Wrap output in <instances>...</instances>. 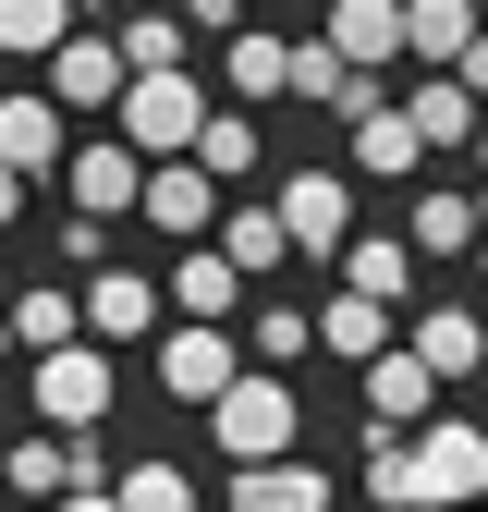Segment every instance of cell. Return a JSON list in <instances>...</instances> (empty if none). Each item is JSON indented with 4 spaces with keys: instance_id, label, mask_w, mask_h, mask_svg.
I'll return each instance as SVG.
<instances>
[{
    "instance_id": "1",
    "label": "cell",
    "mask_w": 488,
    "mask_h": 512,
    "mask_svg": "<svg viewBox=\"0 0 488 512\" xmlns=\"http://www.w3.org/2000/svg\"><path fill=\"white\" fill-rule=\"evenodd\" d=\"M476 488H488V439H476V415L366 427V500H379V512H464Z\"/></svg>"
},
{
    "instance_id": "2",
    "label": "cell",
    "mask_w": 488,
    "mask_h": 512,
    "mask_svg": "<svg viewBox=\"0 0 488 512\" xmlns=\"http://www.w3.org/2000/svg\"><path fill=\"white\" fill-rule=\"evenodd\" d=\"M196 415H208V452H232V464H281L293 439H305V403H293L281 366H232Z\"/></svg>"
},
{
    "instance_id": "3",
    "label": "cell",
    "mask_w": 488,
    "mask_h": 512,
    "mask_svg": "<svg viewBox=\"0 0 488 512\" xmlns=\"http://www.w3.org/2000/svg\"><path fill=\"white\" fill-rule=\"evenodd\" d=\"M110 122H122V147H135V159H183V135L208 122V86H196V61H171V74H122Z\"/></svg>"
},
{
    "instance_id": "4",
    "label": "cell",
    "mask_w": 488,
    "mask_h": 512,
    "mask_svg": "<svg viewBox=\"0 0 488 512\" xmlns=\"http://www.w3.org/2000/svg\"><path fill=\"white\" fill-rule=\"evenodd\" d=\"M37 427H110V403H122V366H110V342H61V354H37Z\"/></svg>"
},
{
    "instance_id": "5",
    "label": "cell",
    "mask_w": 488,
    "mask_h": 512,
    "mask_svg": "<svg viewBox=\"0 0 488 512\" xmlns=\"http://www.w3.org/2000/svg\"><path fill=\"white\" fill-rule=\"evenodd\" d=\"M281 98L330 110V122H366V110H379V74H354L330 37H281Z\"/></svg>"
},
{
    "instance_id": "6",
    "label": "cell",
    "mask_w": 488,
    "mask_h": 512,
    "mask_svg": "<svg viewBox=\"0 0 488 512\" xmlns=\"http://www.w3.org/2000/svg\"><path fill=\"white\" fill-rule=\"evenodd\" d=\"M135 183H147V159L122 135H74L61 147V196H74L86 220H135Z\"/></svg>"
},
{
    "instance_id": "7",
    "label": "cell",
    "mask_w": 488,
    "mask_h": 512,
    "mask_svg": "<svg viewBox=\"0 0 488 512\" xmlns=\"http://www.w3.org/2000/svg\"><path fill=\"white\" fill-rule=\"evenodd\" d=\"M37 61H49V86H37V98H49L61 122H86V110H110V98H122V49H110V37H86V25H74V37H49Z\"/></svg>"
},
{
    "instance_id": "8",
    "label": "cell",
    "mask_w": 488,
    "mask_h": 512,
    "mask_svg": "<svg viewBox=\"0 0 488 512\" xmlns=\"http://www.w3.org/2000/svg\"><path fill=\"white\" fill-rule=\"evenodd\" d=\"M232 366H244L232 330H208V317H159V391H171V403H208Z\"/></svg>"
},
{
    "instance_id": "9",
    "label": "cell",
    "mask_w": 488,
    "mask_h": 512,
    "mask_svg": "<svg viewBox=\"0 0 488 512\" xmlns=\"http://www.w3.org/2000/svg\"><path fill=\"white\" fill-rule=\"evenodd\" d=\"M135 220H147V232H171V244H208V220H220V183H208L196 159H147V183H135Z\"/></svg>"
},
{
    "instance_id": "10",
    "label": "cell",
    "mask_w": 488,
    "mask_h": 512,
    "mask_svg": "<svg viewBox=\"0 0 488 512\" xmlns=\"http://www.w3.org/2000/svg\"><path fill=\"white\" fill-rule=\"evenodd\" d=\"M269 220H281L293 256H330V244L354 232V183H342V171H293L281 196H269Z\"/></svg>"
},
{
    "instance_id": "11",
    "label": "cell",
    "mask_w": 488,
    "mask_h": 512,
    "mask_svg": "<svg viewBox=\"0 0 488 512\" xmlns=\"http://www.w3.org/2000/svg\"><path fill=\"white\" fill-rule=\"evenodd\" d=\"M403 61H427V74H488V49H476V0H403Z\"/></svg>"
},
{
    "instance_id": "12",
    "label": "cell",
    "mask_w": 488,
    "mask_h": 512,
    "mask_svg": "<svg viewBox=\"0 0 488 512\" xmlns=\"http://www.w3.org/2000/svg\"><path fill=\"white\" fill-rule=\"evenodd\" d=\"M391 110L427 159H476V86L464 74H415V98H391Z\"/></svg>"
},
{
    "instance_id": "13",
    "label": "cell",
    "mask_w": 488,
    "mask_h": 512,
    "mask_svg": "<svg viewBox=\"0 0 488 512\" xmlns=\"http://www.w3.org/2000/svg\"><path fill=\"white\" fill-rule=\"evenodd\" d=\"M61 147H74V122H61L37 86L0 98V171H13V183H49V171H61Z\"/></svg>"
},
{
    "instance_id": "14",
    "label": "cell",
    "mask_w": 488,
    "mask_h": 512,
    "mask_svg": "<svg viewBox=\"0 0 488 512\" xmlns=\"http://www.w3.org/2000/svg\"><path fill=\"white\" fill-rule=\"evenodd\" d=\"M74 317H86V342H147L159 330V281L147 269H86Z\"/></svg>"
},
{
    "instance_id": "15",
    "label": "cell",
    "mask_w": 488,
    "mask_h": 512,
    "mask_svg": "<svg viewBox=\"0 0 488 512\" xmlns=\"http://www.w3.org/2000/svg\"><path fill=\"white\" fill-rule=\"evenodd\" d=\"M330 269H342V293H366V305L403 317V293H415V244H403V232H342Z\"/></svg>"
},
{
    "instance_id": "16",
    "label": "cell",
    "mask_w": 488,
    "mask_h": 512,
    "mask_svg": "<svg viewBox=\"0 0 488 512\" xmlns=\"http://www.w3.org/2000/svg\"><path fill=\"white\" fill-rule=\"evenodd\" d=\"M403 354H415L427 378H440V391H464V378L488 366V330H476V305H427L415 330H403Z\"/></svg>"
},
{
    "instance_id": "17",
    "label": "cell",
    "mask_w": 488,
    "mask_h": 512,
    "mask_svg": "<svg viewBox=\"0 0 488 512\" xmlns=\"http://www.w3.org/2000/svg\"><path fill=\"white\" fill-rule=\"evenodd\" d=\"M427 415H440V378H427L403 354V330H391V354H366V427H427Z\"/></svg>"
},
{
    "instance_id": "18",
    "label": "cell",
    "mask_w": 488,
    "mask_h": 512,
    "mask_svg": "<svg viewBox=\"0 0 488 512\" xmlns=\"http://www.w3.org/2000/svg\"><path fill=\"white\" fill-rule=\"evenodd\" d=\"M232 305H244L232 256H220V244H183V256H171V281H159V317H208V330H220Z\"/></svg>"
},
{
    "instance_id": "19",
    "label": "cell",
    "mask_w": 488,
    "mask_h": 512,
    "mask_svg": "<svg viewBox=\"0 0 488 512\" xmlns=\"http://www.w3.org/2000/svg\"><path fill=\"white\" fill-rule=\"evenodd\" d=\"M0 330H13L25 354H61V342H86V317H74L61 281H13V293H0Z\"/></svg>"
},
{
    "instance_id": "20",
    "label": "cell",
    "mask_w": 488,
    "mask_h": 512,
    "mask_svg": "<svg viewBox=\"0 0 488 512\" xmlns=\"http://www.w3.org/2000/svg\"><path fill=\"white\" fill-rule=\"evenodd\" d=\"M391 330H403V317H391V305H366V293H330L318 317H305V342H318V354H342V366L391 354Z\"/></svg>"
},
{
    "instance_id": "21",
    "label": "cell",
    "mask_w": 488,
    "mask_h": 512,
    "mask_svg": "<svg viewBox=\"0 0 488 512\" xmlns=\"http://www.w3.org/2000/svg\"><path fill=\"white\" fill-rule=\"evenodd\" d=\"M232 512H330V476L318 464H232Z\"/></svg>"
},
{
    "instance_id": "22",
    "label": "cell",
    "mask_w": 488,
    "mask_h": 512,
    "mask_svg": "<svg viewBox=\"0 0 488 512\" xmlns=\"http://www.w3.org/2000/svg\"><path fill=\"white\" fill-rule=\"evenodd\" d=\"M330 49L354 61V74L403 61V0H330Z\"/></svg>"
},
{
    "instance_id": "23",
    "label": "cell",
    "mask_w": 488,
    "mask_h": 512,
    "mask_svg": "<svg viewBox=\"0 0 488 512\" xmlns=\"http://www.w3.org/2000/svg\"><path fill=\"white\" fill-rule=\"evenodd\" d=\"M183 159H196L208 183H244V171H257L269 147H257V122H244V110H220V98H208V122L183 135Z\"/></svg>"
},
{
    "instance_id": "24",
    "label": "cell",
    "mask_w": 488,
    "mask_h": 512,
    "mask_svg": "<svg viewBox=\"0 0 488 512\" xmlns=\"http://www.w3.org/2000/svg\"><path fill=\"white\" fill-rule=\"evenodd\" d=\"M110 512H196V476L171 452H135V464H110Z\"/></svg>"
},
{
    "instance_id": "25",
    "label": "cell",
    "mask_w": 488,
    "mask_h": 512,
    "mask_svg": "<svg viewBox=\"0 0 488 512\" xmlns=\"http://www.w3.org/2000/svg\"><path fill=\"white\" fill-rule=\"evenodd\" d=\"M403 244H415V256H464V244H476V196H464V183H427L415 220H403Z\"/></svg>"
},
{
    "instance_id": "26",
    "label": "cell",
    "mask_w": 488,
    "mask_h": 512,
    "mask_svg": "<svg viewBox=\"0 0 488 512\" xmlns=\"http://www.w3.org/2000/svg\"><path fill=\"white\" fill-rule=\"evenodd\" d=\"M220 86H232L244 110L281 98V37H269V25H232V37H220Z\"/></svg>"
},
{
    "instance_id": "27",
    "label": "cell",
    "mask_w": 488,
    "mask_h": 512,
    "mask_svg": "<svg viewBox=\"0 0 488 512\" xmlns=\"http://www.w3.org/2000/svg\"><path fill=\"white\" fill-rule=\"evenodd\" d=\"M208 244L232 256V281H257V269H293V244H281V220H269V208H232V220H208Z\"/></svg>"
},
{
    "instance_id": "28",
    "label": "cell",
    "mask_w": 488,
    "mask_h": 512,
    "mask_svg": "<svg viewBox=\"0 0 488 512\" xmlns=\"http://www.w3.org/2000/svg\"><path fill=\"white\" fill-rule=\"evenodd\" d=\"M354 171H366V183H403V171H427V147L403 135V110H391V98L354 122Z\"/></svg>"
},
{
    "instance_id": "29",
    "label": "cell",
    "mask_w": 488,
    "mask_h": 512,
    "mask_svg": "<svg viewBox=\"0 0 488 512\" xmlns=\"http://www.w3.org/2000/svg\"><path fill=\"white\" fill-rule=\"evenodd\" d=\"M49 37H74V0H0V49L13 61H37Z\"/></svg>"
},
{
    "instance_id": "30",
    "label": "cell",
    "mask_w": 488,
    "mask_h": 512,
    "mask_svg": "<svg viewBox=\"0 0 488 512\" xmlns=\"http://www.w3.org/2000/svg\"><path fill=\"white\" fill-rule=\"evenodd\" d=\"M110 49H122V74H171V61H183V49H196V37H183L171 13H135V25H122Z\"/></svg>"
},
{
    "instance_id": "31",
    "label": "cell",
    "mask_w": 488,
    "mask_h": 512,
    "mask_svg": "<svg viewBox=\"0 0 488 512\" xmlns=\"http://www.w3.org/2000/svg\"><path fill=\"white\" fill-rule=\"evenodd\" d=\"M293 354H318L305 342V305H269L257 330H244V366H293Z\"/></svg>"
},
{
    "instance_id": "32",
    "label": "cell",
    "mask_w": 488,
    "mask_h": 512,
    "mask_svg": "<svg viewBox=\"0 0 488 512\" xmlns=\"http://www.w3.org/2000/svg\"><path fill=\"white\" fill-rule=\"evenodd\" d=\"M49 256H61V269H110V220H86V208H74V220L49 232Z\"/></svg>"
},
{
    "instance_id": "33",
    "label": "cell",
    "mask_w": 488,
    "mask_h": 512,
    "mask_svg": "<svg viewBox=\"0 0 488 512\" xmlns=\"http://www.w3.org/2000/svg\"><path fill=\"white\" fill-rule=\"evenodd\" d=\"M171 25H183V37H232V25H244V0H183Z\"/></svg>"
},
{
    "instance_id": "34",
    "label": "cell",
    "mask_w": 488,
    "mask_h": 512,
    "mask_svg": "<svg viewBox=\"0 0 488 512\" xmlns=\"http://www.w3.org/2000/svg\"><path fill=\"white\" fill-rule=\"evenodd\" d=\"M49 512H110V488H61V500H49Z\"/></svg>"
},
{
    "instance_id": "35",
    "label": "cell",
    "mask_w": 488,
    "mask_h": 512,
    "mask_svg": "<svg viewBox=\"0 0 488 512\" xmlns=\"http://www.w3.org/2000/svg\"><path fill=\"white\" fill-rule=\"evenodd\" d=\"M13 208H25V183H13V171H0V232H13Z\"/></svg>"
},
{
    "instance_id": "36",
    "label": "cell",
    "mask_w": 488,
    "mask_h": 512,
    "mask_svg": "<svg viewBox=\"0 0 488 512\" xmlns=\"http://www.w3.org/2000/svg\"><path fill=\"white\" fill-rule=\"evenodd\" d=\"M0 354H13V330H0Z\"/></svg>"
},
{
    "instance_id": "37",
    "label": "cell",
    "mask_w": 488,
    "mask_h": 512,
    "mask_svg": "<svg viewBox=\"0 0 488 512\" xmlns=\"http://www.w3.org/2000/svg\"><path fill=\"white\" fill-rule=\"evenodd\" d=\"M0 293H13V269H0Z\"/></svg>"
},
{
    "instance_id": "38",
    "label": "cell",
    "mask_w": 488,
    "mask_h": 512,
    "mask_svg": "<svg viewBox=\"0 0 488 512\" xmlns=\"http://www.w3.org/2000/svg\"><path fill=\"white\" fill-rule=\"evenodd\" d=\"M464 512H476V500H464Z\"/></svg>"
}]
</instances>
